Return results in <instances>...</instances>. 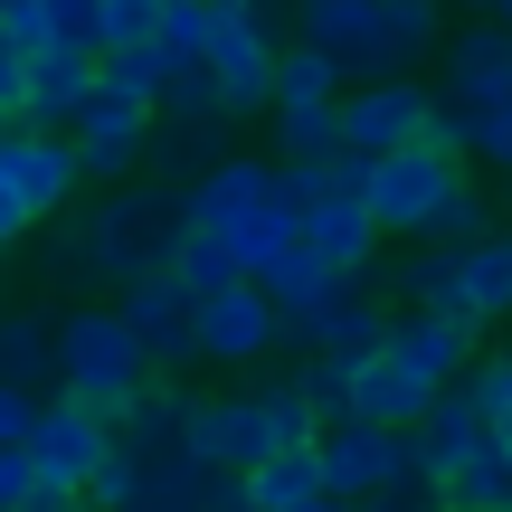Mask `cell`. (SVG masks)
I'll list each match as a JSON object with an SVG mask.
<instances>
[{
  "label": "cell",
  "instance_id": "1",
  "mask_svg": "<svg viewBox=\"0 0 512 512\" xmlns=\"http://www.w3.org/2000/svg\"><path fill=\"white\" fill-rule=\"evenodd\" d=\"M361 200H370V219H380V238H446L456 247V238H475V228H494V200L475 190L465 152H446V143L370 152Z\"/></svg>",
  "mask_w": 512,
  "mask_h": 512
},
{
  "label": "cell",
  "instance_id": "2",
  "mask_svg": "<svg viewBox=\"0 0 512 512\" xmlns=\"http://www.w3.org/2000/svg\"><path fill=\"white\" fill-rule=\"evenodd\" d=\"M171 228H181V190H152V181H114V200H95L86 219L67 228V247H57V266L114 294L124 275L162 266Z\"/></svg>",
  "mask_w": 512,
  "mask_h": 512
},
{
  "label": "cell",
  "instance_id": "3",
  "mask_svg": "<svg viewBox=\"0 0 512 512\" xmlns=\"http://www.w3.org/2000/svg\"><path fill=\"white\" fill-rule=\"evenodd\" d=\"M143 342H133V323H124V304H76V313H57V389L67 399H86V408H124L133 389H143Z\"/></svg>",
  "mask_w": 512,
  "mask_h": 512
},
{
  "label": "cell",
  "instance_id": "4",
  "mask_svg": "<svg viewBox=\"0 0 512 512\" xmlns=\"http://www.w3.org/2000/svg\"><path fill=\"white\" fill-rule=\"evenodd\" d=\"M105 446H114V418L105 408H86V399H38V418H29V465H38V512H67V503H86V475L105 465Z\"/></svg>",
  "mask_w": 512,
  "mask_h": 512
},
{
  "label": "cell",
  "instance_id": "5",
  "mask_svg": "<svg viewBox=\"0 0 512 512\" xmlns=\"http://www.w3.org/2000/svg\"><path fill=\"white\" fill-rule=\"evenodd\" d=\"M275 29H285V10L209 0V38H200V67L219 76V95H228L238 114H266V95H275Z\"/></svg>",
  "mask_w": 512,
  "mask_h": 512
},
{
  "label": "cell",
  "instance_id": "6",
  "mask_svg": "<svg viewBox=\"0 0 512 512\" xmlns=\"http://www.w3.org/2000/svg\"><path fill=\"white\" fill-rule=\"evenodd\" d=\"M313 456H323V494L332 503H380L418 465L408 456V427H380V418H323L313 427Z\"/></svg>",
  "mask_w": 512,
  "mask_h": 512
},
{
  "label": "cell",
  "instance_id": "7",
  "mask_svg": "<svg viewBox=\"0 0 512 512\" xmlns=\"http://www.w3.org/2000/svg\"><path fill=\"white\" fill-rule=\"evenodd\" d=\"M114 304H124V323H133V342H143L152 370H190V361H200V294H190L171 266L124 275V285H114Z\"/></svg>",
  "mask_w": 512,
  "mask_h": 512
},
{
  "label": "cell",
  "instance_id": "8",
  "mask_svg": "<svg viewBox=\"0 0 512 512\" xmlns=\"http://www.w3.org/2000/svg\"><path fill=\"white\" fill-rule=\"evenodd\" d=\"M427 105H437V86H427L418 67L351 76V86H342V152H389V143H418Z\"/></svg>",
  "mask_w": 512,
  "mask_h": 512
},
{
  "label": "cell",
  "instance_id": "9",
  "mask_svg": "<svg viewBox=\"0 0 512 512\" xmlns=\"http://www.w3.org/2000/svg\"><path fill=\"white\" fill-rule=\"evenodd\" d=\"M294 38H313L323 57H342V76H380L408 67L399 38H389V0H285Z\"/></svg>",
  "mask_w": 512,
  "mask_h": 512
},
{
  "label": "cell",
  "instance_id": "10",
  "mask_svg": "<svg viewBox=\"0 0 512 512\" xmlns=\"http://www.w3.org/2000/svg\"><path fill=\"white\" fill-rule=\"evenodd\" d=\"M0 190H10V200L29 209L38 228H48L57 209L86 190V171H76V143H67V133H48V124H10V133H0Z\"/></svg>",
  "mask_w": 512,
  "mask_h": 512
},
{
  "label": "cell",
  "instance_id": "11",
  "mask_svg": "<svg viewBox=\"0 0 512 512\" xmlns=\"http://www.w3.org/2000/svg\"><path fill=\"white\" fill-rule=\"evenodd\" d=\"M275 342H285V313H275V294L256 285V275H228L219 294H200V361L247 370V361H266Z\"/></svg>",
  "mask_w": 512,
  "mask_h": 512
},
{
  "label": "cell",
  "instance_id": "12",
  "mask_svg": "<svg viewBox=\"0 0 512 512\" xmlns=\"http://www.w3.org/2000/svg\"><path fill=\"white\" fill-rule=\"evenodd\" d=\"M67 143H76V171H86V181H133V171H143V143H152V105H133V95H114V86H86Z\"/></svg>",
  "mask_w": 512,
  "mask_h": 512
},
{
  "label": "cell",
  "instance_id": "13",
  "mask_svg": "<svg viewBox=\"0 0 512 512\" xmlns=\"http://www.w3.org/2000/svg\"><path fill=\"white\" fill-rule=\"evenodd\" d=\"M266 190H275V152H266V162H256V152H219L209 171L181 181V219L209 228V238H238L256 209H266Z\"/></svg>",
  "mask_w": 512,
  "mask_h": 512
},
{
  "label": "cell",
  "instance_id": "14",
  "mask_svg": "<svg viewBox=\"0 0 512 512\" xmlns=\"http://www.w3.org/2000/svg\"><path fill=\"white\" fill-rule=\"evenodd\" d=\"M437 95L446 105H484V95H512V29L494 10H475L465 29L437 38Z\"/></svg>",
  "mask_w": 512,
  "mask_h": 512
},
{
  "label": "cell",
  "instance_id": "15",
  "mask_svg": "<svg viewBox=\"0 0 512 512\" xmlns=\"http://www.w3.org/2000/svg\"><path fill=\"white\" fill-rule=\"evenodd\" d=\"M380 332H389V304L370 294V275H342L304 313H285V342H304V351H370Z\"/></svg>",
  "mask_w": 512,
  "mask_h": 512
},
{
  "label": "cell",
  "instance_id": "16",
  "mask_svg": "<svg viewBox=\"0 0 512 512\" xmlns=\"http://www.w3.org/2000/svg\"><path fill=\"white\" fill-rule=\"evenodd\" d=\"M446 380H427L408 351H389V342H370L361 361H351V408L342 418H380V427H418V408L437 399Z\"/></svg>",
  "mask_w": 512,
  "mask_h": 512
},
{
  "label": "cell",
  "instance_id": "17",
  "mask_svg": "<svg viewBox=\"0 0 512 512\" xmlns=\"http://www.w3.org/2000/svg\"><path fill=\"white\" fill-rule=\"evenodd\" d=\"M389 351H408V361L427 370V380H456L465 361L484 351V323L475 313H427V304H389Z\"/></svg>",
  "mask_w": 512,
  "mask_h": 512
},
{
  "label": "cell",
  "instance_id": "18",
  "mask_svg": "<svg viewBox=\"0 0 512 512\" xmlns=\"http://www.w3.org/2000/svg\"><path fill=\"white\" fill-rule=\"evenodd\" d=\"M95 86V48H29V95H19V124H48L67 133L76 105Z\"/></svg>",
  "mask_w": 512,
  "mask_h": 512
},
{
  "label": "cell",
  "instance_id": "19",
  "mask_svg": "<svg viewBox=\"0 0 512 512\" xmlns=\"http://www.w3.org/2000/svg\"><path fill=\"white\" fill-rule=\"evenodd\" d=\"M437 503L446 512H512V437L503 427H484V437L437 475Z\"/></svg>",
  "mask_w": 512,
  "mask_h": 512
},
{
  "label": "cell",
  "instance_id": "20",
  "mask_svg": "<svg viewBox=\"0 0 512 512\" xmlns=\"http://www.w3.org/2000/svg\"><path fill=\"white\" fill-rule=\"evenodd\" d=\"M456 285H465V313H475L484 332L512 313V219L475 228V238H456Z\"/></svg>",
  "mask_w": 512,
  "mask_h": 512
},
{
  "label": "cell",
  "instance_id": "21",
  "mask_svg": "<svg viewBox=\"0 0 512 512\" xmlns=\"http://www.w3.org/2000/svg\"><path fill=\"white\" fill-rule=\"evenodd\" d=\"M247 512H323L332 494H323V456L313 446H275V456H256L247 465Z\"/></svg>",
  "mask_w": 512,
  "mask_h": 512
},
{
  "label": "cell",
  "instance_id": "22",
  "mask_svg": "<svg viewBox=\"0 0 512 512\" xmlns=\"http://www.w3.org/2000/svg\"><path fill=\"white\" fill-rule=\"evenodd\" d=\"M475 437H484V408H475V389H465V380H446L437 399L418 408V427H408V456H418L427 475H446V465H456Z\"/></svg>",
  "mask_w": 512,
  "mask_h": 512
},
{
  "label": "cell",
  "instance_id": "23",
  "mask_svg": "<svg viewBox=\"0 0 512 512\" xmlns=\"http://www.w3.org/2000/svg\"><path fill=\"white\" fill-rule=\"evenodd\" d=\"M389 304H427V313H465V285H456V247L446 238H418L389 266Z\"/></svg>",
  "mask_w": 512,
  "mask_h": 512
},
{
  "label": "cell",
  "instance_id": "24",
  "mask_svg": "<svg viewBox=\"0 0 512 512\" xmlns=\"http://www.w3.org/2000/svg\"><path fill=\"white\" fill-rule=\"evenodd\" d=\"M351 76H342V57H323L313 38H275V95H266V114L275 105H332Z\"/></svg>",
  "mask_w": 512,
  "mask_h": 512
},
{
  "label": "cell",
  "instance_id": "25",
  "mask_svg": "<svg viewBox=\"0 0 512 512\" xmlns=\"http://www.w3.org/2000/svg\"><path fill=\"white\" fill-rule=\"evenodd\" d=\"M0 380H29V389L57 380V323H48V313L0 304Z\"/></svg>",
  "mask_w": 512,
  "mask_h": 512
},
{
  "label": "cell",
  "instance_id": "26",
  "mask_svg": "<svg viewBox=\"0 0 512 512\" xmlns=\"http://www.w3.org/2000/svg\"><path fill=\"white\" fill-rule=\"evenodd\" d=\"M152 114H171V124H209V133H228V124H238V105L219 95V76H209L200 57H181V67L162 76V95H152Z\"/></svg>",
  "mask_w": 512,
  "mask_h": 512
},
{
  "label": "cell",
  "instance_id": "27",
  "mask_svg": "<svg viewBox=\"0 0 512 512\" xmlns=\"http://www.w3.org/2000/svg\"><path fill=\"white\" fill-rule=\"evenodd\" d=\"M181 67V57L162 48V38H124V48H95V86H114V95H133V105H152L162 95V76Z\"/></svg>",
  "mask_w": 512,
  "mask_h": 512
},
{
  "label": "cell",
  "instance_id": "28",
  "mask_svg": "<svg viewBox=\"0 0 512 512\" xmlns=\"http://www.w3.org/2000/svg\"><path fill=\"white\" fill-rule=\"evenodd\" d=\"M342 152V95L332 105H275V162H332Z\"/></svg>",
  "mask_w": 512,
  "mask_h": 512
},
{
  "label": "cell",
  "instance_id": "29",
  "mask_svg": "<svg viewBox=\"0 0 512 512\" xmlns=\"http://www.w3.org/2000/svg\"><path fill=\"white\" fill-rule=\"evenodd\" d=\"M256 285L275 294V313H304L313 294H323V285H342V275H332V266H323V256H313L304 238H285V247L266 256V266H256Z\"/></svg>",
  "mask_w": 512,
  "mask_h": 512
},
{
  "label": "cell",
  "instance_id": "30",
  "mask_svg": "<svg viewBox=\"0 0 512 512\" xmlns=\"http://www.w3.org/2000/svg\"><path fill=\"white\" fill-rule=\"evenodd\" d=\"M162 266H171V275H181V285H190V294H219V285H228V275H247V266H238V256H228V238H209V228H190V219H181V228H171V247H162Z\"/></svg>",
  "mask_w": 512,
  "mask_h": 512
},
{
  "label": "cell",
  "instance_id": "31",
  "mask_svg": "<svg viewBox=\"0 0 512 512\" xmlns=\"http://www.w3.org/2000/svg\"><path fill=\"white\" fill-rule=\"evenodd\" d=\"M456 114H465V162L512 171V95H484V105H456Z\"/></svg>",
  "mask_w": 512,
  "mask_h": 512
},
{
  "label": "cell",
  "instance_id": "32",
  "mask_svg": "<svg viewBox=\"0 0 512 512\" xmlns=\"http://www.w3.org/2000/svg\"><path fill=\"white\" fill-rule=\"evenodd\" d=\"M456 380L475 389V408H484V427H503V437H512V351H475V361H465Z\"/></svg>",
  "mask_w": 512,
  "mask_h": 512
},
{
  "label": "cell",
  "instance_id": "33",
  "mask_svg": "<svg viewBox=\"0 0 512 512\" xmlns=\"http://www.w3.org/2000/svg\"><path fill=\"white\" fill-rule=\"evenodd\" d=\"M162 0H95V48H124V38H152Z\"/></svg>",
  "mask_w": 512,
  "mask_h": 512
},
{
  "label": "cell",
  "instance_id": "34",
  "mask_svg": "<svg viewBox=\"0 0 512 512\" xmlns=\"http://www.w3.org/2000/svg\"><path fill=\"white\" fill-rule=\"evenodd\" d=\"M0 512H38V465H29V446H0Z\"/></svg>",
  "mask_w": 512,
  "mask_h": 512
},
{
  "label": "cell",
  "instance_id": "35",
  "mask_svg": "<svg viewBox=\"0 0 512 512\" xmlns=\"http://www.w3.org/2000/svg\"><path fill=\"white\" fill-rule=\"evenodd\" d=\"M29 418H38V389L29 380H0V446H29Z\"/></svg>",
  "mask_w": 512,
  "mask_h": 512
},
{
  "label": "cell",
  "instance_id": "36",
  "mask_svg": "<svg viewBox=\"0 0 512 512\" xmlns=\"http://www.w3.org/2000/svg\"><path fill=\"white\" fill-rule=\"evenodd\" d=\"M19 95H29V48H19V38L0 29V105L19 114Z\"/></svg>",
  "mask_w": 512,
  "mask_h": 512
},
{
  "label": "cell",
  "instance_id": "37",
  "mask_svg": "<svg viewBox=\"0 0 512 512\" xmlns=\"http://www.w3.org/2000/svg\"><path fill=\"white\" fill-rule=\"evenodd\" d=\"M29 228H38V219H29V209H19V200H10V190H0V256H10L19 238H29Z\"/></svg>",
  "mask_w": 512,
  "mask_h": 512
},
{
  "label": "cell",
  "instance_id": "38",
  "mask_svg": "<svg viewBox=\"0 0 512 512\" xmlns=\"http://www.w3.org/2000/svg\"><path fill=\"white\" fill-rule=\"evenodd\" d=\"M494 219H512V171H503V200H494Z\"/></svg>",
  "mask_w": 512,
  "mask_h": 512
},
{
  "label": "cell",
  "instance_id": "39",
  "mask_svg": "<svg viewBox=\"0 0 512 512\" xmlns=\"http://www.w3.org/2000/svg\"><path fill=\"white\" fill-rule=\"evenodd\" d=\"M446 10H494V0H446Z\"/></svg>",
  "mask_w": 512,
  "mask_h": 512
},
{
  "label": "cell",
  "instance_id": "40",
  "mask_svg": "<svg viewBox=\"0 0 512 512\" xmlns=\"http://www.w3.org/2000/svg\"><path fill=\"white\" fill-rule=\"evenodd\" d=\"M494 19H503V29H512V0H494Z\"/></svg>",
  "mask_w": 512,
  "mask_h": 512
},
{
  "label": "cell",
  "instance_id": "41",
  "mask_svg": "<svg viewBox=\"0 0 512 512\" xmlns=\"http://www.w3.org/2000/svg\"><path fill=\"white\" fill-rule=\"evenodd\" d=\"M247 10H285V0H247Z\"/></svg>",
  "mask_w": 512,
  "mask_h": 512
},
{
  "label": "cell",
  "instance_id": "42",
  "mask_svg": "<svg viewBox=\"0 0 512 512\" xmlns=\"http://www.w3.org/2000/svg\"><path fill=\"white\" fill-rule=\"evenodd\" d=\"M10 124H19V114H10V105H0V133H10Z\"/></svg>",
  "mask_w": 512,
  "mask_h": 512
}]
</instances>
